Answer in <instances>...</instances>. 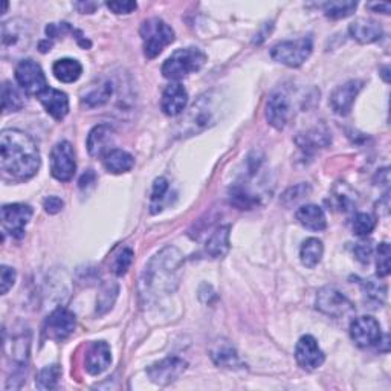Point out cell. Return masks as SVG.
I'll list each match as a JSON object with an SVG mask.
<instances>
[{
  "mask_svg": "<svg viewBox=\"0 0 391 391\" xmlns=\"http://www.w3.org/2000/svg\"><path fill=\"white\" fill-rule=\"evenodd\" d=\"M323 8L325 17H329L332 20H340L352 16L356 11L358 4L352 2V0H344V2L343 0H335V2L324 4Z\"/></svg>",
  "mask_w": 391,
  "mask_h": 391,
  "instance_id": "32",
  "label": "cell"
},
{
  "mask_svg": "<svg viewBox=\"0 0 391 391\" xmlns=\"http://www.w3.org/2000/svg\"><path fill=\"white\" fill-rule=\"evenodd\" d=\"M65 207V202L57 196H49L43 200V208L48 214H57Z\"/></svg>",
  "mask_w": 391,
  "mask_h": 391,
  "instance_id": "44",
  "label": "cell"
},
{
  "mask_svg": "<svg viewBox=\"0 0 391 391\" xmlns=\"http://www.w3.org/2000/svg\"><path fill=\"white\" fill-rule=\"evenodd\" d=\"M229 231L231 226L225 225L216 229L207 241L205 251L209 257L213 259H224L229 251Z\"/></svg>",
  "mask_w": 391,
  "mask_h": 391,
  "instance_id": "26",
  "label": "cell"
},
{
  "mask_svg": "<svg viewBox=\"0 0 391 391\" xmlns=\"http://www.w3.org/2000/svg\"><path fill=\"white\" fill-rule=\"evenodd\" d=\"M390 256H391V249H390L388 243L387 241L380 243L379 248H377V263H376V268H377L376 273H377V277H380V278L390 276V271H391Z\"/></svg>",
  "mask_w": 391,
  "mask_h": 391,
  "instance_id": "39",
  "label": "cell"
},
{
  "mask_svg": "<svg viewBox=\"0 0 391 391\" xmlns=\"http://www.w3.org/2000/svg\"><path fill=\"white\" fill-rule=\"evenodd\" d=\"M359 284H361L367 301L375 304H382L385 301L387 288L382 283H377L373 280H359Z\"/></svg>",
  "mask_w": 391,
  "mask_h": 391,
  "instance_id": "36",
  "label": "cell"
},
{
  "mask_svg": "<svg viewBox=\"0 0 391 391\" xmlns=\"http://www.w3.org/2000/svg\"><path fill=\"white\" fill-rule=\"evenodd\" d=\"M220 95L209 92L200 97L181 121L184 135H197L213 127L220 115Z\"/></svg>",
  "mask_w": 391,
  "mask_h": 391,
  "instance_id": "3",
  "label": "cell"
},
{
  "mask_svg": "<svg viewBox=\"0 0 391 391\" xmlns=\"http://www.w3.org/2000/svg\"><path fill=\"white\" fill-rule=\"evenodd\" d=\"M75 325H77L75 315H73L71 311H68L66 308H57L46 318L43 332L49 340L63 341L73 333Z\"/></svg>",
  "mask_w": 391,
  "mask_h": 391,
  "instance_id": "11",
  "label": "cell"
},
{
  "mask_svg": "<svg viewBox=\"0 0 391 391\" xmlns=\"http://www.w3.org/2000/svg\"><path fill=\"white\" fill-rule=\"evenodd\" d=\"M61 370L58 365H48L40 370L36 385L38 390H54L58 385Z\"/></svg>",
  "mask_w": 391,
  "mask_h": 391,
  "instance_id": "35",
  "label": "cell"
},
{
  "mask_svg": "<svg viewBox=\"0 0 391 391\" xmlns=\"http://www.w3.org/2000/svg\"><path fill=\"white\" fill-rule=\"evenodd\" d=\"M16 277L17 273L13 268L5 266V265L2 266V269H0V292H2V295L8 293V291L14 286Z\"/></svg>",
  "mask_w": 391,
  "mask_h": 391,
  "instance_id": "41",
  "label": "cell"
},
{
  "mask_svg": "<svg viewBox=\"0 0 391 391\" xmlns=\"http://www.w3.org/2000/svg\"><path fill=\"white\" fill-rule=\"evenodd\" d=\"M168 192H170V182H168L165 177H157L153 184L152 197H150V208L153 214L162 211Z\"/></svg>",
  "mask_w": 391,
  "mask_h": 391,
  "instance_id": "33",
  "label": "cell"
},
{
  "mask_svg": "<svg viewBox=\"0 0 391 391\" xmlns=\"http://www.w3.org/2000/svg\"><path fill=\"white\" fill-rule=\"evenodd\" d=\"M372 254H373V246H372V243L370 241H359L356 243V246H355V256L356 259L361 261V263H368L370 261V257H372Z\"/></svg>",
  "mask_w": 391,
  "mask_h": 391,
  "instance_id": "42",
  "label": "cell"
},
{
  "mask_svg": "<svg viewBox=\"0 0 391 391\" xmlns=\"http://www.w3.org/2000/svg\"><path fill=\"white\" fill-rule=\"evenodd\" d=\"M38 48H40L41 52H48V51H51V48H52V41H49V38L45 40V41H40Z\"/></svg>",
  "mask_w": 391,
  "mask_h": 391,
  "instance_id": "48",
  "label": "cell"
},
{
  "mask_svg": "<svg viewBox=\"0 0 391 391\" xmlns=\"http://www.w3.org/2000/svg\"><path fill=\"white\" fill-rule=\"evenodd\" d=\"M115 141V130L109 124H98L89 132L88 152L93 157H104L112 149Z\"/></svg>",
  "mask_w": 391,
  "mask_h": 391,
  "instance_id": "18",
  "label": "cell"
},
{
  "mask_svg": "<svg viewBox=\"0 0 391 391\" xmlns=\"http://www.w3.org/2000/svg\"><path fill=\"white\" fill-rule=\"evenodd\" d=\"M348 33H350L352 38L356 40L361 45H370L375 41L382 38V26L372 19H358L348 26Z\"/></svg>",
  "mask_w": 391,
  "mask_h": 391,
  "instance_id": "21",
  "label": "cell"
},
{
  "mask_svg": "<svg viewBox=\"0 0 391 391\" xmlns=\"http://www.w3.org/2000/svg\"><path fill=\"white\" fill-rule=\"evenodd\" d=\"M330 142H332L330 132L327 130L324 125H315L297 138V144L300 145V149L306 152L324 149V147H327Z\"/></svg>",
  "mask_w": 391,
  "mask_h": 391,
  "instance_id": "23",
  "label": "cell"
},
{
  "mask_svg": "<svg viewBox=\"0 0 391 391\" xmlns=\"http://www.w3.org/2000/svg\"><path fill=\"white\" fill-rule=\"evenodd\" d=\"M77 172L75 152L68 141L58 142L51 152V173L60 182H69Z\"/></svg>",
  "mask_w": 391,
  "mask_h": 391,
  "instance_id": "9",
  "label": "cell"
},
{
  "mask_svg": "<svg viewBox=\"0 0 391 391\" xmlns=\"http://www.w3.org/2000/svg\"><path fill=\"white\" fill-rule=\"evenodd\" d=\"M350 336L358 347H372L380 343L382 330L380 324L373 316H359L350 324Z\"/></svg>",
  "mask_w": 391,
  "mask_h": 391,
  "instance_id": "14",
  "label": "cell"
},
{
  "mask_svg": "<svg viewBox=\"0 0 391 391\" xmlns=\"http://www.w3.org/2000/svg\"><path fill=\"white\" fill-rule=\"evenodd\" d=\"M31 28L28 22L22 19H14L2 25V49L6 51H22L29 46Z\"/></svg>",
  "mask_w": 391,
  "mask_h": 391,
  "instance_id": "12",
  "label": "cell"
},
{
  "mask_svg": "<svg viewBox=\"0 0 391 391\" xmlns=\"http://www.w3.org/2000/svg\"><path fill=\"white\" fill-rule=\"evenodd\" d=\"M368 8L373 9V11H376V13L380 11L382 14H390V9H391V6L388 4H370Z\"/></svg>",
  "mask_w": 391,
  "mask_h": 391,
  "instance_id": "46",
  "label": "cell"
},
{
  "mask_svg": "<svg viewBox=\"0 0 391 391\" xmlns=\"http://www.w3.org/2000/svg\"><path fill=\"white\" fill-rule=\"evenodd\" d=\"M185 370H187V363L184 359L172 356L150 365L147 368V375H149V377L152 379V382L164 387L177 380Z\"/></svg>",
  "mask_w": 391,
  "mask_h": 391,
  "instance_id": "13",
  "label": "cell"
},
{
  "mask_svg": "<svg viewBox=\"0 0 391 391\" xmlns=\"http://www.w3.org/2000/svg\"><path fill=\"white\" fill-rule=\"evenodd\" d=\"M25 105L24 95L20 93L17 88H14L11 83H5L2 88V109L5 113L8 112H19L22 110Z\"/></svg>",
  "mask_w": 391,
  "mask_h": 391,
  "instance_id": "31",
  "label": "cell"
},
{
  "mask_svg": "<svg viewBox=\"0 0 391 391\" xmlns=\"http://www.w3.org/2000/svg\"><path fill=\"white\" fill-rule=\"evenodd\" d=\"M295 358H297L298 365L304 370H315L324 363V353L318 345V341L311 335L300 338L297 347H295Z\"/></svg>",
  "mask_w": 391,
  "mask_h": 391,
  "instance_id": "15",
  "label": "cell"
},
{
  "mask_svg": "<svg viewBox=\"0 0 391 391\" xmlns=\"http://www.w3.org/2000/svg\"><path fill=\"white\" fill-rule=\"evenodd\" d=\"M311 193V187L308 184H300V185H295L292 188H289L286 193L283 194L281 197V202L286 205V207H291L293 204H297L298 200L304 199V196L308 197V194Z\"/></svg>",
  "mask_w": 391,
  "mask_h": 391,
  "instance_id": "40",
  "label": "cell"
},
{
  "mask_svg": "<svg viewBox=\"0 0 391 391\" xmlns=\"http://www.w3.org/2000/svg\"><path fill=\"white\" fill-rule=\"evenodd\" d=\"M120 288L116 283H105L101 288L98 293V300H97V313L104 315L105 312H109L112 309V306L118 297Z\"/></svg>",
  "mask_w": 391,
  "mask_h": 391,
  "instance_id": "34",
  "label": "cell"
},
{
  "mask_svg": "<svg viewBox=\"0 0 391 391\" xmlns=\"http://www.w3.org/2000/svg\"><path fill=\"white\" fill-rule=\"evenodd\" d=\"M52 72L61 83H75L83 73V66L78 60L61 58L57 60L52 66Z\"/></svg>",
  "mask_w": 391,
  "mask_h": 391,
  "instance_id": "28",
  "label": "cell"
},
{
  "mask_svg": "<svg viewBox=\"0 0 391 391\" xmlns=\"http://www.w3.org/2000/svg\"><path fill=\"white\" fill-rule=\"evenodd\" d=\"M291 113L289 97L284 92H273L266 105V120L277 130H283L288 124Z\"/></svg>",
  "mask_w": 391,
  "mask_h": 391,
  "instance_id": "17",
  "label": "cell"
},
{
  "mask_svg": "<svg viewBox=\"0 0 391 391\" xmlns=\"http://www.w3.org/2000/svg\"><path fill=\"white\" fill-rule=\"evenodd\" d=\"M182 263L184 256L176 246H167L155 254L142 272L140 281L141 297L145 301H156L173 293L179 286Z\"/></svg>",
  "mask_w": 391,
  "mask_h": 391,
  "instance_id": "1",
  "label": "cell"
},
{
  "mask_svg": "<svg viewBox=\"0 0 391 391\" xmlns=\"http://www.w3.org/2000/svg\"><path fill=\"white\" fill-rule=\"evenodd\" d=\"M316 309L332 318H343L355 312V304L338 288L325 286L316 295Z\"/></svg>",
  "mask_w": 391,
  "mask_h": 391,
  "instance_id": "7",
  "label": "cell"
},
{
  "mask_svg": "<svg viewBox=\"0 0 391 391\" xmlns=\"http://www.w3.org/2000/svg\"><path fill=\"white\" fill-rule=\"evenodd\" d=\"M140 34L147 58H156L161 52L174 41V31L164 20L153 17L141 25Z\"/></svg>",
  "mask_w": 391,
  "mask_h": 391,
  "instance_id": "5",
  "label": "cell"
},
{
  "mask_svg": "<svg viewBox=\"0 0 391 391\" xmlns=\"http://www.w3.org/2000/svg\"><path fill=\"white\" fill-rule=\"evenodd\" d=\"M34 211L25 204H9L2 207V226L4 231L14 239L25 236V228L33 217Z\"/></svg>",
  "mask_w": 391,
  "mask_h": 391,
  "instance_id": "10",
  "label": "cell"
},
{
  "mask_svg": "<svg viewBox=\"0 0 391 391\" xmlns=\"http://www.w3.org/2000/svg\"><path fill=\"white\" fill-rule=\"evenodd\" d=\"M363 89V83L358 80H352L344 83L343 86L336 88L330 95V105L336 115L345 116L350 113L353 103L358 97V93Z\"/></svg>",
  "mask_w": 391,
  "mask_h": 391,
  "instance_id": "16",
  "label": "cell"
},
{
  "mask_svg": "<svg viewBox=\"0 0 391 391\" xmlns=\"http://www.w3.org/2000/svg\"><path fill=\"white\" fill-rule=\"evenodd\" d=\"M187 103H188V93L185 88L179 83H172L170 86L165 88L162 93L161 108L167 116H177L185 110Z\"/></svg>",
  "mask_w": 391,
  "mask_h": 391,
  "instance_id": "19",
  "label": "cell"
},
{
  "mask_svg": "<svg viewBox=\"0 0 391 391\" xmlns=\"http://www.w3.org/2000/svg\"><path fill=\"white\" fill-rule=\"evenodd\" d=\"M133 256H135V254L130 248H122L118 254H116V257L113 260V265H112V271L116 273V276L122 277L124 273L129 271V268L132 266Z\"/></svg>",
  "mask_w": 391,
  "mask_h": 391,
  "instance_id": "38",
  "label": "cell"
},
{
  "mask_svg": "<svg viewBox=\"0 0 391 391\" xmlns=\"http://www.w3.org/2000/svg\"><path fill=\"white\" fill-rule=\"evenodd\" d=\"M40 103L43 104L45 110L54 120H63L69 113V98L65 92L58 89L48 88L43 93L38 95Z\"/></svg>",
  "mask_w": 391,
  "mask_h": 391,
  "instance_id": "22",
  "label": "cell"
},
{
  "mask_svg": "<svg viewBox=\"0 0 391 391\" xmlns=\"http://www.w3.org/2000/svg\"><path fill=\"white\" fill-rule=\"evenodd\" d=\"M75 6L80 9L83 14H86V11H88V14H90V13H93V9L97 8V4H77Z\"/></svg>",
  "mask_w": 391,
  "mask_h": 391,
  "instance_id": "47",
  "label": "cell"
},
{
  "mask_svg": "<svg viewBox=\"0 0 391 391\" xmlns=\"http://www.w3.org/2000/svg\"><path fill=\"white\" fill-rule=\"evenodd\" d=\"M112 83L110 81H104L100 86H95L90 89L86 95L83 97V104L88 105V108H101L105 103H108L112 97Z\"/></svg>",
  "mask_w": 391,
  "mask_h": 391,
  "instance_id": "30",
  "label": "cell"
},
{
  "mask_svg": "<svg viewBox=\"0 0 391 391\" xmlns=\"http://www.w3.org/2000/svg\"><path fill=\"white\" fill-rule=\"evenodd\" d=\"M16 80L20 89L28 95H41L48 89V80L43 69L34 60L20 61L16 68Z\"/></svg>",
  "mask_w": 391,
  "mask_h": 391,
  "instance_id": "8",
  "label": "cell"
},
{
  "mask_svg": "<svg viewBox=\"0 0 391 391\" xmlns=\"http://www.w3.org/2000/svg\"><path fill=\"white\" fill-rule=\"evenodd\" d=\"M323 254H324L323 241L318 240V239H315V237H311L301 245L300 259H301V263L306 268L313 269L315 266L320 265V261L323 259Z\"/></svg>",
  "mask_w": 391,
  "mask_h": 391,
  "instance_id": "29",
  "label": "cell"
},
{
  "mask_svg": "<svg viewBox=\"0 0 391 391\" xmlns=\"http://www.w3.org/2000/svg\"><path fill=\"white\" fill-rule=\"evenodd\" d=\"M40 150L36 141L22 130L6 129L0 135V164L9 177L26 181L40 168Z\"/></svg>",
  "mask_w": 391,
  "mask_h": 391,
  "instance_id": "2",
  "label": "cell"
},
{
  "mask_svg": "<svg viewBox=\"0 0 391 391\" xmlns=\"http://www.w3.org/2000/svg\"><path fill=\"white\" fill-rule=\"evenodd\" d=\"M312 37H301L298 40H289L277 43L271 51V57L289 68H300L312 54Z\"/></svg>",
  "mask_w": 391,
  "mask_h": 391,
  "instance_id": "6",
  "label": "cell"
},
{
  "mask_svg": "<svg viewBox=\"0 0 391 391\" xmlns=\"http://www.w3.org/2000/svg\"><path fill=\"white\" fill-rule=\"evenodd\" d=\"M297 220L311 231H324L327 226V219L321 207L318 205H303L297 211Z\"/></svg>",
  "mask_w": 391,
  "mask_h": 391,
  "instance_id": "24",
  "label": "cell"
},
{
  "mask_svg": "<svg viewBox=\"0 0 391 391\" xmlns=\"http://www.w3.org/2000/svg\"><path fill=\"white\" fill-rule=\"evenodd\" d=\"M211 358L213 361L224 368H239L241 367V361L236 352V348L232 347L228 341H219L216 347L211 348Z\"/></svg>",
  "mask_w": 391,
  "mask_h": 391,
  "instance_id": "27",
  "label": "cell"
},
{
  "mask_svg": "<svg viewBox=\"0 0 391 391\" xmlns=\"http://www.w3.org/2000/svg\"><path fill=\"white\" fill-rule=\"evenodd\" d=\"M112 363L110 347L105 341L93 343L86 355V372L92 376L101 375L104 370H108Z\"/></svg>",
  "mask_w": 391,
  "mask_h": 391,
  "instance_id": "20",
  "label": "cell"
},
{
  "mask_svg": "<svg viewBox=\"0 0 391 391\" xmlns=\"http://www.w3.org/2000/svg\"><path fill=\"white\" fill-rule=\"evenodd\" d=\"M103 164L109 173L121 174L132 170L135 165V160L133 156L130 153H127L125 150L113 149L103 157Z\"/></svg>",
  "mask_w": 391,
  "mask_h": 391,
  "instance_id": "25",
  "label": "cell"
},
{
  "mask_svg": "<svg viewBox=\"0 0 391 391\" xmlns=\"http://www.w3.org/2000/svg\"><path fill=\"white\" fill-rule=\"evenodd\" d=\"M207 56L197 48L177 49L162 65V75L168 80H181L205 66Z\"/></svg>",
  "mask_w": 391,
  "mask_h": 391,
  "instance_id": "4",
  "label": "cell"
},
{
  "mask_svg": "<svg viewBox=\"0 0 391 391\" xmlns=\"http://www.w3.org/2000/svg\"><path fill=\"white\" fill-rule=\"evenodd\" d=\"M376 226V220L367 213H359L353 220V232L359 237H367L373 232Z\"/></svg>",
  "mask_w": 391,
  "mask_h": 391,
  "instance_id": "37",
  "label": "cell"
},
{
  "mask_svg": "<svg viewBox=\"0 0 391 391\" xmlns=\"http://www.w3.org/2000/svg\"><path fill=\"white\" fill-rule=\"evenodd\" d=\"M108 8L115 14H130L136 8H138V5H136V2H129V0H125V2H109Z\"/></svg>",
  "mask_w": 391,
  "mask_h": 391,
  "instance_id": "43",
  "label": "cell"
},
{
  "mask_svg": "<svg viewBox=\"0 0 391 391\" xmlns=\"http://www.w3.org/2000/svg\"><path fill=\"white\" fill-rule=\"evenodd\" d=\"M97 182V176H95V173L92 170H88L86 173H84L80 179V188L81 189H86L89 187H93V184Z\"/></svg>",
  "mask_w": 391,
  "mask_h": 391,
  "instance_id": "45",
  "label": "cell"
}]
</instances>
